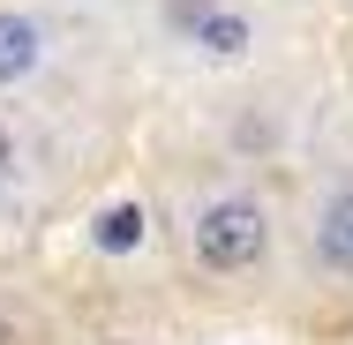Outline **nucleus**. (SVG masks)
Segmentation results:
<instances>
[{
	"label": "nucleus",
	"mask_w": 353,
	"mask_h": 345,
	"mask_svg": "<svg viewBox=\"0 0 353 345\" xmlns=\"http://www.w3.org/2000/svg\"><path fill=\"white\" fill-rule=\"evenodd\" d=\"M188 45H203L211 61H241L248 53V15H225V8H211L203 23H196V38Z\"/></svg>",
	"instance_id": "nucleus-4"
},
{
	"label": "nucleus",
	"mask_w": 353,
	"mask_h": 345,
	"mask_svg": "<svg viewBox=\"0 0 353 345\" xmlns=\"http://www.w3.org/2000/svg\"><path fill=\"white\" fill-rule=\"evenodd\" d=\"M263 248H271V218H263L256 196H218V203H203V218H196V263L203 271H218V278L256 271Z\"/></svg>",
	"instance_id": "nucleus-1"
},
{
	"label": "nucleus",
	"mask_w": 353,
	"mask_h": 345,
	"mask_svg": "<svg viewBox=\"0 0 353 345\" xmlns=\"http://www.w3.org/2000/svg\"><path fill=\"white\" fill-rule=\"evenodd\" d=\"M0 345H8V323H0Z\"/></svg>",
	"instance_id": "nucleus-8"
},
{
	"label": "nucleus",
	"mask_w": 353,
	"mask_h": 345,
	"mask_svg": "<svg viewBox=\"0 0 353 345\" xmlns=\"http://www.w3.org/2000/svg\"><path fill=\"white\" fill-rule=\"evenodd\" d=\"M38 61H46V23L0 8V90L23 83V75H38Z\"/></svg>",
	"instance_id": "nucleus-3"
},
{
	"label": "nucleus",
	"mask_w": 353,
	"mask_h": 345,
	"mask_svg": "<svg viewBox=\"0 0 353 345\" xmlns=\"http://www.w3.org/2000/svg\"><path fill=\"white\" fill-rule=\"evenodd\" d=\"M211 8H218V0H165L158 15H165V30H173V38H196V23H203Z\"/></svg>",
	"instance_id": "nucleus-6"
},
{
	"label": "nucleus",
	"mask_w": 353,
	"mask_h": 345,
	"mask_svg": "<svg viewBox=\"0 0 353 345\" xmlns=\"http://www.w3.org/2000/svg\"><path fill=\"white\" fill-rule=\"evenodd\" d=\"M8 158H15V143H8V128H0V173H8Z\"/></svg>",
	"instance_id": "nucleus-7"
},
{
	"label": "nucleus",
	"mask_w": 353,
	"mask_h": 345,
	"mask_svg": "<svg viewBox=\"0 0 353 345\" xmlns=\"http://www.w3.org/2000/svg\"><path fill=\"white\" fill-rule=\"evenodd\" d=\"M308 240H316V263H323L331 278H353V180H346V188H331V196L316 203Z\"/></svg>",
	"instance_id": "nucleus-2"
},
{
	"label": "nucleus",
	"mask_w": 353,
	"mask_h": 345,
	"mask_svg": "<svg viewBox=\"0 0 353 345\" xmlns=\"http://www.w3.org/2000/svg\"><path fill=\"white\" fill-rule=\"evenodd\" d=\"M136 240H143V210L136 203H113L105 218H98V248H105V255H128Z\"/></svg>",
	"instance_id": "nucleus-5"
}]
</instances>
